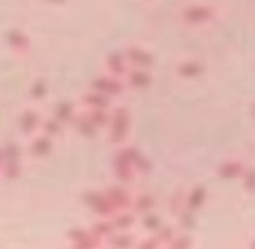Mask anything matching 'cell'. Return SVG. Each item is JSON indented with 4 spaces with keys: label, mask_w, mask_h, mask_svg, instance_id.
<instances>
[{
    "label": "cell",
    "mask_w": 255,
    "mask_h": 249,
    "mask_svg": "<svg viewBox=\"0 0 255 249\" xmlns=\"http://www.w3.org/2000/svg\"><path fill=\"white\" fill-rule=\"evenodd\" d=\"M217 16H219L217 5L205 4V2H199V4H187L180 9V12H178L180 21L187 26L208 25V23L215 21Z\"/></svg>",
    "instance_id": "obj_1"
},
{
    "label": "cell",
    "mask_w": 255,
    "mask_h": 249,
    "mask_svg": "<svg viewBox=\"0 0 255 249\" xmlns=\"http://www.w3.org/2000/svg\"><path fill=\"white\" fill-rule=\"evenodd\" d=\"M110 141L114 145L126 143L129 136V110L126 106H116L110 115Z\"/></svg>",
    "instance_id": "obj_2"
},
{
    "label": "cell",
    "mask_w": 255,
    "mask_h": 249,
    "mask_svg": "<svg viewBox=\"0 0 255 249\" xmlns=\"http://www.w3.org/2000/svg\"><path fill=\"white\" fill-rule=\"evenodd\" d=\"M124 82L123 79H117V77H112V75H102V77L95 79L91 82V89L93 91H98V92H103L105 96L112 98V96H119L121 92L124 91Z\"/></svg>",
    "instance_id": "obj_3"
},
{
    "label": "cell",
    "mask_w": 255,
    "mask_h": 249,
    "mask_svg": "<svg viewBox=\"0 0 255 249\" xmlns=\"http://www.w3.org/2000/svg\"><path fill=\"white\" fill-rule=\"evenodd\" d=\"M84 204L86 206H89L93 211H95L98 216L102 218H110L114 213H116V209H114V206L109 202V199L105 197V193L102 192H88L84 193Z\"/></svg>",
    "instance_id": "obj_4"
},
{
    "label": "cell",
    "mask_w": 255,
    "mask_h": 249,
    "mask_svg": "<svg viewBox=\"0 0 255 249\" xmlns=\"http://www.w3.org/2000/svg\"><path fill=\"white\" fill-rule=\"evenodd\" d=\"M105 197L109 199V202L114 206L116 211H123V209H131V200H133V193L129 190H126L121 185H114L109 186L105 190Z\"/></svg>",
    "instance_id": "obj_5"
},
{
    "label": "cell",
    "mask_w": 255,
    "mask_h": 249,
    "mask_svg": "<svg viewBox=\"0 0 255 249\" xmlns=\"http://www.w3.org/2000/svg\"><path fill=\"white\" fill-rule=\"evenodd\" d=\"M123 54L126 58L128 65H133L136 68H150L154 65L152 54L140 46H129Z\"/></svg>",
    "instance_id": "obj_6"
},
{
    "label": "cell",
    "mask_w": 255,
    "mask_h": 249,
    "mask_svg": "<svg viewBox=\"0 0 255 249\" xmlns=\"http://www.w3.org/2000/svg\"><path fill=\"white\" fill-rule=\"evenodd\" d=\"M124 79L131 89H147L152 84V75H150L149 68H129Z\"/></svg>",
    "instance_id": "obj_7"
},
{
    "label": "cell",
    "mask_w": 255,
    "mask_h": 249,
    "mask_svg": "<svg viewBox=\"0 0 255 249\" xmlns=\"http://www.w3.org/2000/svg\"><path fill=\"white\" fill-rule=\"evenodd\" d=\"M28 150L35 159H46L53 154L54 141H53V138H49L47 134L42 133V134H39V136L33 138L32 143H30V147H28Z\"/></svg>",
    "instance_id": "obj_8"
},
{
    "label": "cell",
    "mask_w": 255,
    "mask_h": 249,
    "mask_svg": "<svg viewBox=\"0 0 255 249\" xmlns=\"http://www.w3.org/2000/svg\"><path fill=\"white\" fill-rule=\"evenodd\" d=\"M114 174L123 183H131L136 178V171L133 167V164L124 157H121L119 154L116 155V161H114Z\"/></svg>",
    "instance_id": "obj_9"
},
{
    "label": "cell",
    "mask_w": 255,
    "mask_h": 249,
    "mask_svg": "<svg viewBox=\"0 0 255 249\" xmlns=\"http://www.w3.org/2000/svg\"><path fill=\"white\" fill-rule=\"evenodd\" d=\"M107 70H109V75L117 79H123L124 75L129 70V65H128L126 58H124L123 53H110L107 56Z\"/></svg>",
    "instance_id": "obj_10"
},
{
    "label": "cell",
    "mask_w": 255,
    "mask_h": 249,
    "mask_svg": "<svg viewBox=\"0 0 255 249\" xmlns=\"http://www.w3.org/2000/svg\"><path fill=\"white\" fill-rule=\"evenodd\" d=\"M7 42L9 46L12 47L16 54L19 56H26L32 49V44H30V39L26 33H23L21 30H11L7 35Z\"/></svg>",
    "instance_id": "obj_11"
},
{
    "label": "cell",
    "mask_w": 255,
    "mask_h": 249,
    "mask_svg": "<svg viewBox=\"0 0 255 249\" xmlns=\"http://www.w3.org/2000/svg\"><path fill=\"white\" fill-rule=\"evenodd\" d=\"M40 120H42V117H40V113L37 112V110L26 108L25 112L21 113V117H19V129H21L23 134L30 136V134L35 133L40 127Z\"/></svg>",
    "instance_id": "obj_12"
},
{
    "label": "cell",
    "mask_w": 255,
    "mask_h": 249,
    "mask_svg": "<svg viewBox=\"0 0 255 249\" xmlns=\"http://www.w3.org/2000/svg\"><path fill=\"white\" fill-rule=\"evenodd\" d=\"M70 124H74L75 129L81 133V136L88 138V140H95V138L98 136V127L93 126V122L88 119V115H86L84 112H75Z\"/></svg>",
    "instance_id": "obj_13"
},
{
    "label": "cell",
    "mask_w": 255,
    "mask_h": 249,
    "mask_svg": "<svg viewBox=\"0 0 255 249\" xmlns=\"http://www.w3.org/2000/svg\"><path fill=\"white\" fill-rule=\"evenodd\" d=\"M103 246L109 248H117V249H128L135 246V235L128 234L126 230H116L114 234H110L109 237L103 241Z\"/></svg>",
    "instance_id": "obj_14"
},
{
    "label": "cell",
    "mask_w": 255,
    "mask_h": 249,
    "mask_svg": "<svg viewBox=\"0 0 255 249\" xmlns=\"http://www.w3.org/2000/svg\"><path fill=\"white\" fill-rule=\"evenodd\" d=\"M245 167H247V166L241 161H238V159H229V161L222 162V164L219 166L217 172H219V176L222 179H238L243 174Z\"/></svg>",
    "instance_id": "obj_15"
},
{
    "label": "cell",
    "mask_w": 255,
    "mask_h": 249,
    "mask_svg": "<svg viewBox=\"0 0 255 249\" xmlns=\"http://www.w3.org/2000/svg\"><path fill=\"white\" fill-rule=\"evenodd\" d=\"M110 221L114 225V230H129L136 221V213H133L131 209L116 211L110 216Z\"/></svg>",
    "instance_id": "obj_16"
},
{
    "label": "cell",
    "mask_w": 255,
    "mask_h": 249,
    "mask_svg": "<svg viewBox=\"0 0 255 249\" xmlns=\"http://www.w3.org/2000/svg\"><path fill=\"white\" fill-rule=\"evenodd\" d=\"M81 103L84 105V108H103V110H107L110 106V98L103 94V92L93 91L91 89L89 92L82 94Z\"/></svg>",
    "instance_id": "obj_17"
},
{
    "label": "cell",
    "mask_w": 255,
    "mask_h": 249,
    "mask_svg": "<svg viewBox=\"0 0 255 249\" xmlns=\"http://www.w3.org/2000/svg\"><path fill=\"white\" fill-rule=\"evenodd\" d=\"M156 204H157V200L152 193H138V195H133L131 211L138 214L149 213V211H154Z\"/></svg>",
    "instance_id": "obj_18"
},
{
    "label": "cell",
    "mask_w": 255,
    "mask_h": 249,
    "mask_svg": "<svg viewBox=\"0 0 255 249\" xmlns=\"http://www.w3.org/2000/svg\"><path fill=\"white\" fill-rule=\"evenodd\" d=\"M75 112H77V110H75L74 103L68 101V99H63V101L56 103V106H54V110H53V117L56 120H60V122L65 126V124L72 122Z\"/></svg>",
    "instance_id": "obj_19"
},
{
    "label": "cell",
    "mask_w": 255,
    "mask_h": 249,
    "mask_svg": "<svg viewBox=\"0 0 255 249\" xmlns=\"http://www.w3.org/2000/svg\"><path fill=\"white\" fill-rule=\"evenodd\" d=\"M203 74V65L196 60H184L177 67V75L180 79H196Z\"/></svg>",
    "instance_id": "obj_20"
},
{
    "label": "cell",
    "mask_w": 255,
    "mask_h": 249,
    "mask_svg": "<svg viewBox=\"0 0 255 249\" xmlns=\"http://www.w3.org/2000/svg\"><path fill=\"white\" fill-rule=\"evenodd\" d=\"M205 200H206V188L203 185L194 186L192 192L189 195H185V209L198 211L205 204Z\"/></svg>",
    "instance_id": "obj_21"
},
{
    "label": "cell",
    "mask_w": 255,
    "mask_h": 249,
    "mask_svg": "<svg viewBox=\"0 0 255 249\" xmlns=\"http://www.w3.org/2000/svg\"><path fill=\"white\" fill-rule=\"evenodd\" d=\"M86 115H88V119L93 122V126L95 127H105L109 126V120H110V113L107 112V110L103 108H86Z\"/></svg>",
    "instance_id": "obj_22"
},
{
    "label": "cell",
    "mask_w": 255,
    "mask_h": 249,
    "mask_svg": "<svg viewBox=\"0 0 255 249\" xmlns=\"http://www.w3.org/2000/svg\"><path fill=\"white\" fill-rule=\"evenodd\" d=\"M40 126H42V133L53 138V140L63 134V124L54 119V117H47V119L40 120Z\"/></svg>",
    "instance_id": "obj_23"
},
{
    "label": "cell",
    "mask_w": 255,
    "mask_h": 249,
    "mask_svg": "<svg viewBox=\"0 0 255 249\" xmlns=\"http://www.w3.org/2000/svg\"><path fill=\"white\" fill-rule=\"evenodd\" d=\"M2 152H4V164L21 161V150H19V147L14 141H7V143L2 147Z\"/></svg>",
    "instance_id": "obj_24"
},
{
    "label": "cell",
    "mask_w": 255,
    "mask_h": 249,
    "mask_svg": "<svg viewBox=\"0 0 255 249\" xmlns=\"http://www.w3.org/2000/svg\"><path fill=\"white\" fill-rule=\"evenodd\" d=\"M70 246L77 249H96V248H103V239L96 237L95 234L89 232L84 239H81L79 242H74V244H70Z\"/></svg>",
    "instance_id": "obj_25"
},
{
    "label": "cell",
    "mask_w": 255,
    "mask_h": 249,
    "mask_svg": "<svg viewBox=\"0 0 255 249\" xmlns=\"http://www.w3.org/2000/svg\"><path fill=\"white\" fill-rule=\"evenodd\" d=\"M91 234H95L96 237H100V239H103L105 241L107 237H109L110 234H114V225H112V221H109V220H102V221H96L95 225H93V228L91 230Z\"/></svg>",
    "instance_id": "obj_26"
},
{
    "label": "cell",
    "mask_w": 255,
    "mask_h": 249,
    "mask_svg": "<svg viewBox=\"0 0 255 249\" xmlns=\"http://www.w3.org/2000/svg\"><path fill=\"white\" fill-rule=\"evenodd\" d=\"M142 225L145 230L149 232H156L157 228L163 225V221H161V216L157 213H154V211H149V213H143L142 214Z\"/></svg>",
    "instance_id": "obj_27"
},
{
    "label": "cell",
    "mask_w": 255,
    "mask_h": 249,
    "mask_svg": "<svg viewBox=\"0 0 255 249\" xmlns=\"http://www.w3.org/2000/svg\"><path fill=\"white\" fill-rule=\"evenodd\" d=\"M192 246V239L189 234H175L173 239L168 242L166 248H175V249H184V248H191Z\"/></svg>",
    "instance_id": "obj_28"
},
{
    "label": "cell",
    "mask_w": 255,
    "mask_h": 249,
    "mask_svg": "<svg viewBox=\"0 0 255 249\" xmlns=\"http://www.w3.org/2000/svg\"><path fill=\"white\" fill-rule=\"evenodd\" d=\"M28 92H30V96H32L33 99H44L47 96V84H46V81H35L32 85H30V89H28Z\"/></svg>",
    "instance_id": "obj_29"
},
{
    "label": "cell",
    "mask_w": 255,
    "mask_h": 249,
    "mask_svg": "<svg viewBox=\"0 0 255 249\" xmlns=\"http://www.w3.org/2000/svg\"><path fill=\"white\" fill-rule=\"evenodd\" d=\"M241 178V185L243 188L247 190L248 193H252L255 190V174H254V169L252 167H245L243 174L240 176Z\"/></svg>",
    "instance_id": "obj_30"
},
{
    "label": "cell",
    "mask_w": 255,
    "mask_h": 249,
    "mask_svg": "<svg viewBox=\"0 0 255 249\" xmlns=\"http://www.w3.org/2000/svg\"><path fill=\"white\" fill-rule=\"evenodd\" d=\"M0 174L4 176V178H7V179L19 178V174H21V164H19V162H11V164H4V167H2Z\"/></svg>",
    "instance_id": "obj_31"
},
{
    "label": "cell",
    "mask_w": 255,
    "mask_h": 249,
    "mask_svg": "<svg viewBox=\"0 0 255 249\" xmlns=\"http://www.w3.org/2000/svg\"><path fill=\"white\" fill-rule=\"evenodd\" d=\"M133 167H135L136 174H149L150 169H152V164H150L145 155L140 154L138 157L135 159V162H133Z\"/></svg>",
    "instance_id": "obj_32"
},
{
    "label": "cell",
    "mask_w": 255,
    "mask_h": 249,
    "mask_svg": "<svg viewBox=\"0 0 255 249\" xmlns=\"http://www.w3.org/2000/svg\"><path fill=\"white\" fill-rule=\"evenodd\" d=\"M175 234H177V232H175L171 227H163V225H161V227L156 230V237L159 239L161 248H166L168 242H170L171 239H173V235H175Z\"/></svg>",
    "instance_id": "obj_33"
},
{
    "label": "cell",
    "mask_w": 255,
    "mask_h": 249,
    "mask_svg": "<svg viewBox=\"0 0 255 249\" xmlns=\"http://www.w3.org/2000/svg\"><path fill=\"white\" fill-rule=\"evenodd\" d=\"M170 209L173 211L175 214H178L182 209H185V192L184 190H178L170 200Z\"/></svg>",
    "instance_id": "obj_34"
},
{
    "label": "cell",
    "mask_w": 255,
    "mask_h": 249,
    "mask_svg": "<svg viewBox=\"0 0 255 249\" xmlns=\"http://www.w3.org/2000/svg\"><path fill=\"white\" fill-rule=\"evenodd\" d=\"M136 246L143 249H157V248H161V242H159V239L156 237V234H154V235H150V237H145L143 241H140Z\"/></svg>",
    "instance_id": "obj_35"
},
{
    "label": "cell",
    "mask_w": 255,
    "mask_h": 249,
    "mask_svg": "<svg viewBox=\"0 0 255 249\" xmlns=\"http://www.w3.org/2000/svg\"><path fill=\"white\" fill-rule=\"evenodd\" d=\"M88 234H89V230H86V228H74V230H70V232H68L70 244H74V242H79L81 239H84Z\"/></svg>",
    "instance_id": "obj_36"
},
{
    "label": "cell",
    "mask_w": 255,
    "mask_h": 249,
    "mask_svg": "<svg viewBox=\"0 0 255 249\" xmlns=\"http://www.w3.org/2000/svg\"><path fill=\"white\" fill-rule=\"evenodd\" d=\"M46 2H49V4H54V5H60V4H65L67 0H46Z\"/></svg>",
    "instance_id": "obj_37"
},
{
    "label": "cell",
    "mask_w": 255,
    "mask_h": 249,
    "mask_svg": "<svg viewBox=\"0 0 255 249\" xmlns=\"http://www.w3.org/2000/svg\"><path fill=\"white\" fill-rule=\"evenodd\" d=\"M4 167V152H2V147H0V171Z\"/></svg>",
    "instance_id": "obj_38"
}]
</instances>
